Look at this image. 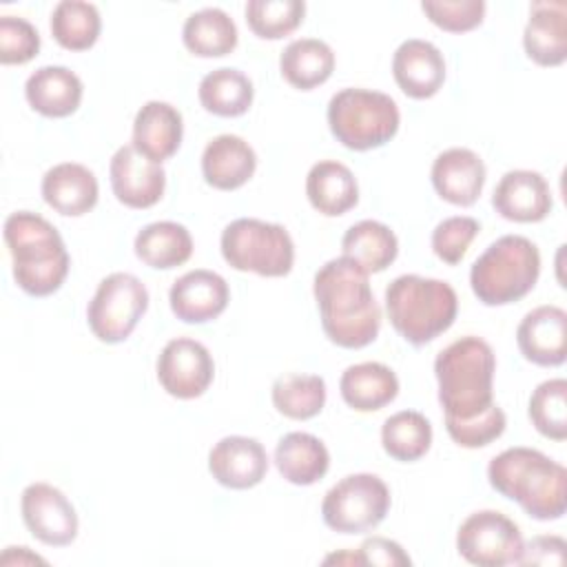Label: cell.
Here are the masks:
<instances>
[{
    "label": "cell",
    "mask_w": 567,
    "mask_h": 567,
    "mask_svg": "<svg viewBox=\"0 0 567 567\" xmlns=\"http://www.w3.org/2000/svg\"><path fill=\"white\" fill-rule=\"evenodd\" d=\"M496 357L481 337H461L436 354L434 374L450 439L467 450L494 443L507 425L494 403Z\"/></svg>",
    "instance_id": "cell-1"
},
{
    "label": "cell",
    "mask_w": 567,
    "mask_h": 567,
    "mask_svg": "<svg viewBox=\"0 0 567 567\" xmlns=\"http://www.w3.org/2000/svg\"><path fill=\"white\" fill-rule=\"evenodd\" d=\"M321 328L339 348L370 346L381 328V308L372 295L368 272L348 257L326 261L312 284Z\"/></svg>",
    "instance_id": "cell-2"
},
{
    "label": "cell",
    "mask_w": 567,
    "mask_h": 567,
    "mask_svg": "<svg viewBox=\"0 0 567 567\" xmlns=\"http://www.w3.org/2000/svg\"><path fill=\"white\" fill-rule=\"evenodd\" d=\"M489 485L516 501L536 520H556L567 509V472L532 447H507L487 465Z\"/></svg>",
    "instance_id": "cell-3"
},
{
    "label": "cell",
    "mask_w": 567,
    "mask_h": 567,
    "mask_svg": "<svg viewBox=\"0 0 567 567\" xmlns=\"http://www.w3.org/2000/svg\"><path fill=\"white\" fill-rule=\"evenodd\" d=\"M2 235L20 290L31 297H47L60 290L71 259L58 228L49 219L31 210H16L4 219Z\"/></svg>",
    "instance_id": "cell-4"
},
{
    "label": "cell",
    "mask_w": 567,
    "mask_h": 567,
    "mask_svg": "<svg viewBox=\"0 0 567 567\" xmlns=\"http://www.w3.org/2000/svg\"><path fill=\"white\" fill-rule=\"evenodd\" d=\"M385 310L408 343L425 346L454 323L458 299L447 281L401 275L385 288Z\"/></svg>",
    "instance_id": "cell-5"
},
{
    "label": "cell",
    "mask_w": 567,
    "mask_h": 567,
    "mask_svg": "<svg viewBox=\"0 0 567 567\" xmlns=\"http://www.w3.org/2000/svg\"><path fill=\"white\" fill-rule=\"evenodd\" d=\"M540 252L523 235H503L472 264L470 286L485 306H507L523 299L538 281Z\"/></svg>",
    "instance_id": "cell-6"
},
{
    "label": "cell",
    "mask_w": 567,
    "mask_h": 567,
    "mask_svg": "<svg viewBox=\"0 0 567 567\" xmlns=\"http://www.w3.org/2000/svg\"><path fill=\"white\" fill-rule=\"evenodd\" d=\"M401 124L396 102L381 91L341 89L328 102L330 133L350 151H370L390 142Z\"/></svg>",
    "instance_id": "cell-7"
},
{
    "label": "cell",
    "mask_w": 567,
    "mask_h": 567,
    "mask_svg": "<svg viewBox=\"0 0 567 567\" xmlns=\"http://www.w3.org/2000/svg\"><path fill=\"white\" fill-rule=\"evenodd\" d=\"M221 257L241 272L259 277H284L295 264V244L281 224L239 217L221 233Z\"/></svg>",
    "instance_id": "cell-8"
},
{
    "label": "cell",
    "mask_w": 567,
    "mask_h": 567,
    "mask_svg": "<svg viewBox=\"0 0 567 567\" xmlns=\"http://www.w3.org/2000/svg\"><path fill=\"white\" fill-rule=\"evenodd\" d=\"M390 512V489L377 474H348L321 501L323 523L339 534L374 529Z\"/></svg>",
    "instance_id": "cell-9"
},
{
    "label": "cell",
    "mask_w": 567,
    "mask_h": 567,
    "mask_svg": "<svg viewBox=\"0 0 567 567\" xmlns=\"http://www.w3.org/2000/svg\"><path fill=\"white\" fill-rule=\"evenodd\" d=\"M146 308V286L131 272H111L97 284L86 308V321L102 343H122L131 337Z\"/></svg>",
    "instance_id": "cell-10"
},
{
    "label": "cell",
    "mask_w": 567,
    "mask_h": 567,
    "mask_svg": "<svg viewBox=\"0 0 567 567\" xmlns=\"http://www.w3.org/2000/svg\"><path fill=\"white\" fill-rule=\"evenodd\" d=\"M458 554L478 567H505L518 563L523 536L518 525L496 509L470 514L456 532Z\"/></svg>",
    "instance_id": "cell-11"
},
{
    "label": "cell",
    "mask_w": 567,
    "mask_h": 567,
    "mask_svg": "<svg viewBox=\"0 0 567 567\" xmlns=\"http://www.w3.org/2000/svg\"><path fill=\"white\" fill-rule=\"evenodd\" d=\"M157 381L175 399L202 396L215 377V361L208 348L195 339H171L157 357Z\"/></svg>",
    "instance_id": "cell-12"
},
{
    "label": "cell",
    "mask_w": 567,
    "mask_h": 567,
    "mask_svg": "<svg viewBox=\"0 0 567 567\" xmlns=\"http://www.w3.org/2000/svg\"><path fill=\"white\" fill-rule=\"evenodd\" d=\"M20 512L33 538L51 547H66L78 536V514L71 501L49 483H31L22 489Z\"/></svg>",
    "instance_id": "cell-13"
},
{
    "label": "cell",
    "mask_w": 567,
    "mask_h": 567,
    "mask_svg": "<svg viewBox=\"0 0 567 567\" xmlns=\"http://www.w3.org/2000/svg\"><path fill=\"white\" fill-rule=\"evenodd\" d=\"M109 175L113 195L128 208H151L164 195L166 173L162 164L137 153L133 144H124L113 153Z\"/></svg>",
    "instance_id": "cell-14"
},
{
    "label": "cell",
    "mask_w": 567,
    "mask_h": 567,
    "mask_svg": "<svg viewBox=\"0 0 567 567\" xmlns=\"http://www.w3.org/2000/svg\"><path fill=\"white\" fill-rule=\"evenodd\" d=\"M213 478L228 489H250L259 485L268 472L266 447L250 436H224L208 454Z\"/></svg>",
    "instance_id": "cell-15"
},
{
    "label": "cell",
    "mask_w": 567,
    "mask_h": 567,
    "mask_svg": "<svg viewBox=\"0 0 567 567\" xmlns=\"http://www.w3.org/2000/svg\"><path fill=\"white\" fill-rule=\"evenodd\" d=\"M494 210L509 221H543L554 206L547 179L536 171H507L492 195Z\"/></svg>",
    "instance_id": "cell-16"
},
{
    "label": "cell",
    "mask_w": 567,
    "mask_h": 567,
    "mask_svg": "<svg viewBox=\"0 0 567 567\" xmlns=\"http://www.w3.org/2000/svg\"><path fill=\"white\" fill-rule=\"evenodd\" d=\"M520 354L543 368H556L567 357V312L558 306L529 310L516 328Z\"/></svg>",
    "instance_id": "cell-17"
},
{
    "label": "cell",
    "mask_w": 567,
    "mask_h": 567,
    "mask_svg": "<svg viewBox=\"0 0 567 567\" xmlns=\"http://www.w3.org/2000/svg\"><path fill=\"white\" fill-rule=\"evenodd\" d=\"M230 299L228 284L213 270H190L175 279L168 292L173 315L184 323H206L217 319Z\"/></svg>",
    "instance_id": "cell-18"
},
{
    "label": "cell",
    "mask_w": 567,
    "mask_h": 567,
    "mask_svg": "<svg viewBox=\"0 0 567 567\" xmlns=\"http://www.w3.org/2000/svg\"><path fill=\"white\" fill-rule=\"evenodd\" d=\"M392 75L408 97L427 100L436 95L445 82L443 53L427 40L410 38L394 51Z\"/></svg>",
    "instance_id": "cell-19"
},
{
    "label": "cell",
    "mask_w": 567,
    "mask_h": 567,
    "mask_svg": "<svg viewBox=\"0 0 567 567\" xmlns=\"http://www.w3.org/2000/svg\"><path fill=\"white\" fill-rule=\"evenodd\" d=\"M430 177L434 190L445 202L454 206H472L485 186V164L474 151L454 146L436 155Z\"/></svg>",
    "instance_id": "cell-20"
},
{
    "label": "cell",
    "mask_w": 567,
    "mask_h": 567,
    "mask_svg": "<svg viewBox=\"0 0 567 567\" xmlns=\"http://www.w3.org/2000/svg\"><path fill=\"white\" fill-rule=\"evenodd\" d=\"M42 199L60 215L80 217L86 215L100 195L93 171L78 162H62L51 166L42 177Z\"/></svg>",
    "instance_id": "cell-21"
},
{
    "label": "cell",
    "mask_w": 567,
    "mask_h": 567,
    "mask_svg": "<svg viewBox=\"0 0 567 567\" xmlns=\"http://www.w3.org/2000/svg\"><path fill=\"white\" fill-rule=\"evenodd\" d=\"M184 122L182 113L159 100L146 102L133 122V148L144 157L162 164L173 157L182 144Z\"/></svg>",
    "instance_id": "cell-22"
},
{
    "label": "cell",
    "mask_w": 567,
    "mask_h": 567,
    "mask_svg": "<svg viewBox=\"0 0 567 567\" xmlns=\"http://www.w3.org/2000/svg\"><path fill=\"white\" fill-rule=\"evenodd\" d=\"M257 168V153L239 135H217L202 153V175L217 190L241 188Z\"/></svg>",
    "instance_id": "cell-23"
},
{
    "label": "cell",
    "mask_w": 567,
    "mask_h": 567,
    "mask_svg": "<svg viewBox=\"0 0 567 567\" xmlns=\"http://www.w3.org/2000/svg\"><path fill=\"white\" fill-rule=\"evenodd\" d=\"M529 60L540 66H560L567 60V18L563 2H534L523 31Z\"/></svg>",
    "instance_id": "cell-24"
},
{
    "label": "cell",
    "mask_w": 567,
    "mask_h": 567,
    "mask_svg": "<svg viewBox=\"0 0 567 567\" xmlns=\"http://www.w3.org/2000/svg\"><path fill=\"white\" fill-rule=\"evenodd\" d=\"M82 80L66 66H40L24 84L27 102L44 117H69L82 102Z\"/></svg>",
    "instance_id": "cell-25"
},
{
    "label": "cell",
    "mask_w": 567,
    "mask_h": 567,
    "mask_svg": "<svg viewBox=\"0 0 567 567\" xmlns=\"http://www.w3.org/2000/svg\"><path fill=\"white\" fill-rule=\"evenodd\" d=\"M306 195L315 210L326 217H339L359 202L357 177L346 164L337 159H321L308 171Z\"/></svg>",
    "instance_id": "cell-26"
},
{
    "label": "cell",
    "mask_w": 567,
    "mask_h": 567,
    "mask_svg": "<svg viewBox=\"0 0 567 567\" xmlns=\"http://www.w3.org/2000/svg\"><path fill=\"white\" fill-rule=\"evenodd\" d=\"M339 392L352 410L377 412L396 399L399 379L388 365L379 361H363L343 370Z\"/></svg>",
    "instance_id": "cell-27"
},
{
    "label": "cell",
    "mask_w": 567,
    "mask_h": 567,
    "mask_svg": "<svg viewBox=\"0 0 567 567\" xmlns=\"http://www.w3.org/2000/svg\"><path fill=\"white\" fill-rule=\"evenodd\" d=\"M275 465L288 483L312 485L326 476L330 452L315 434L288 432L275 447Z\"/></svg>",
    "instance_id": "cell-28"
},
{
    "label": "cell",
    "mask_w": 567,
    "mask_h": 567,
    "mask_svg": "<svg viewBox=\"0 0 567 567\" xmlns=\"http://www.w3.org/2000/svg\"><path fill=\"white\" fill-rule=\"evenodd\" d=\"M135 255L151 268L171 270L186 264L193 255V237L177 221H153L135 235Z\"/></svg>",
    "instance_id": "cell-29"
},
{
    "label": "cell",
    "mask_w": 567,
    "mask_h": 567,
    "mask_svg": "<svg viewBox=\"0 0 567 567\" xmlns=\"http://www.w3.org/2000/svg\"><path fill=\"white\" fill-rule=\"evenodd\" d=\"M341 250L343 257L352 259L368 275L383 272L399 255V239L390 226L374 219H363L346 230Z\"/></svg>",
    "instance_id": "cell-30"
},
{
    "label": "cell",
    "mask_w": 567,
    "mask_h": 567,
    "mask_svg": "<svg viewBox=\"0 0 567 567\" xmlns=\"http://www.w3.org/2000/svg\"><path fill=\"white\" fill-rule=\"evenodd\" d=\"M279 69L290 86L310 91L332 75L334 53L319 38H299L281 51Z\"/></svg>",
    "instance_id": "cell-31"
},
{
    "label": "cell",
    "mask_w": 567,
    "mask_h": 567,
    "mask_svg": "<svg viewBox=\"0 0 567 567\" xmlns=\"http://www.w3.org/2000/svg\"><path fill=\"white\" fill-rule=\"evenodd\" d=\"M182 40L193 55L221 58L237 47V27L224 9L206 7L186 18Z\"/></svg>",
    "instance_id": "cell-32"
},
{
    "label": "cell",
    "mask_w": 567,
    "mask_h": 567,
    "mask_svg": "<svg viewBox=\"0 0 567 567\" xmlns=\"http://www.w3.org/2000/svg\"><path fill=\"white\" fill-rule=\"evenodd\" d=\"M202 106L219 117H239L252 104V82L239 69L221 66L206 73L197 89Z\"/></svg>",
    "instance_id": "cell-33"
},
{
    "label": "cell",
    "mask_w": 567,
    "mask_h": 567,
    "mask_svg": "<svg viewBox=\"0 0 567 567\" xmlns=\"http://www.w3.org/2000/svg\"><path fill=\"white\" fill-rule=\"evenodd\" d=\"M381 445L394 461L414 463L425 456L432 445V425L421 412L401 410L385 419L381 427Z\"/></svg>",
    "instance_id": "cell-34"
},
{
    "label": "cell",
    "mask_w": 567,
    "mask_h": 567,
    "mask_svg": "<svg viewBox=\"0 0 567 567\" xmlns=\"http://www.w3.org/2000/svg\"><path fill=\"white\" fill-rule=\"evenodd\" d=\"M102 31V18L95 4L82 0H62L51 13V33L62 49L86 51Z\"/></svg>",
    "instance_id": "cell-35"
},
{
    "label": "cell",
    "mask_w": 567,
    "mask_h": 567,
    "mask_svg": "<svg viewBox=\"0 0 567 567\" xmlns=\"http://www.w3.org/2000/svg\"><path fill=\"white\" fill-rule=\"evenodd\" d=\"M272 405L286 419L308 421L326 405V381L319 374H284L272 383Z\"/></svg>",
    "instance_id": "cell-36"
},
{
    "label": "cell",
    "mask_w": 567,
    "mask_h": 567,
    "mask_svg": "<svg viewBox=\"0 0 567 567\" xmlns=\"http://www.w3.org/2000/svg\"><path fill=\"white\" fill-rule=\"evenodd\" d=\"M532 425L551 441L567 439V381L549 379L536 385L529 396Z\"/></svg>",
    "instance_id": "cell-37"
},
{
    "label": "cell",
    "mask_w": 567,
    "mask_h": 567,
    "mask_svg": "<svg viewBox=\"0 0 567 567\" xmlns=\"http://www.w3.org/2000/svg\"><path fill=\"white\" fill-rule=\"evenodd\" d=\"M244 13L257 38L279 40L301 24L306 4L301 0H248Z\"/></svg>",
    "instance_id": "cell-38"
},
{
    "label": "cell",
    "mask_w": 567,
    "mask_h": 567,
    "mask_svg": "<svg viewBox=\"0 0 567 567\" xmlns=\"http://www.w3.org/2000/svg\"><path fill=\"white\" fill-rule=\"evenodd\" d=\"M478 230L481 226L474 217H465V215L447 217L439 221L436 228L432 230V250L441 261L456 266L465 257Z\"/></svg>",
    "instance_id": "cell-39"
},
{
    "label": "cell",
    "mask_w": 567,
    "mask_h": 567,
    "mask_svg": "<svg viewBox=\"0 0 567 567\" xmlns=\"http://www.w3.org/2000/svg\"><path fill=\"white\" fill-rule=\"evenodd\" d=\"M40 51L38 29L18 16L0 18V62L2 64H27Z\"/></svg>",
    "instance_id": "cell-40"
},
{
    "label": "cell",
    "mask_w": 567,
    "mask_h": 567,
    "mask_svg": "<svg viewBox=\"0 0 567 567\" xmlns=\"http://www.w3.org/2000/svg\"><path fill=\"white\" fill-rule=\"evenodd\" d=\"M421 9L432 24L450 33L472 31L483 22V16H485L483 0H452V2L427 0V2H421Z\"/></svg>",
    "instance_id": "cell-41"
},
{
    "label": "cell",
    "mask_w": 567,
    "mask_h": 567,
    "mask_svg": "<svg viewBox=\"0 0 567 567\" xmlns=\"http://www.w3.org/2000/svg\"><path fill=\"white\" fill-rule=\"evenodd\" d=\"M359 565H383V567H410L412 558L403 551V547L396 540L372 536L361 543L357 549Z\"/></svg>",
    "instance_id": "cell-42"
},
{
    "label": "cell",
    "mask_w": 567,
    "mask_h": 567,
    "mask_svg": "<svg viewBox=\"0 0 567 567\" xmlns=\"http://www.w3.org/2000/svg\"><path fill=\"white\" fill-rule=\"evenodd\" d=\"M567 543L560 536L543 534L523 543L516 565H565Z\"/></svg>",
    "instance_id": "cell-43"
},
{
    "label": "cell",
    "mask_w": 567,
    "mask_h": 567,
    "mask_svg": "<svg viewBox=\"0 0 567 567\" xmlns=\"http://www.w3.org/2000/svg\"><path fill=\"white\" fill-rule=\"evenodd\" d=\"M35 563L47 565V560L38 554H31L29 547H7L4 554L0 556V565H35Z\"/></svg>",
    "instance_id": "cell-44"
},
{
    "label": "cell",
    "mask_w": 567,
    "mask_h": 567,
    "mask_svg": "<svg viewBox=\"0 0 567 567\" xmlns=\"http://www.w3.org/2000/svg\"><path fill=\"white\" fill-rule=\"evenodd\" d=\"M326 565L337 563V565H359V556L357 551H339V554H330L323 558Z\"/></svg>",
    "instance_id": "cell-45"
}]
</instances>
